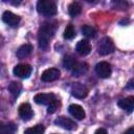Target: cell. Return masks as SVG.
Here are the masks:
<instances>
[{"mask_svg":"<svg viewBox=\"0 0 134 134\" xmlns=\"http://www.w3.org/2000/svg\"><path fill=\"white\" fill-rule=\"evenodd\" d=\"M55 32V25L54 23L51 22H44L38 32V41H39V46L42 49H46L49 44V40L53 37Z\"/></svg>","mask_w":134,"mask_h":134,"instance_id":"1","label":"cell"},{"mask_svg":"<svg viewBox=\"0 0 134 134\" xmlns=\"http://www.w3.org/2000/svg\"><path fill=\"white\" fill-rule=\"evenodd\" d=\"M37 10L41 15L51 17L57 14V4L51 0H40L37 3Z\"/></svg>","mask_w":134,"mask_h":134,"instance_id":"2","label":"cell"},{"mask_svg":"<svg viewBox=\"0 0 134 134\" xmlns=\"http://www.w3.org/2000/svg\"><path fill=\"white\" fill-rule=\"evenodd\" d=\"M97 51L100 55H107L109 53H112L114 51V43L113 41L106 37V38H103L98 45H97Z\"/></svg>","mask_w":134,"mask_h":134,"instance_id":"3","label":"cell"},{"mask_svg":"<svg viewBox=\"0 0 134 134\" xmlns=\"http://www.w3.org/2000/svg\"><path fill=\"white\" fill-rule=\"evenodd\" d=\"M13 73L16 76H19L22 79H27L31 73V66L28 64H18L14 67Z\"/></svg>","mask_w":134,"mask_h":134,"instance_id":"4","label":"cell"},{"mask_svg":"<svg viewBox=\"0 0 134 134\" xmlns=\"http://www.w3.org/2000/svg\"><path fill=\"white\" fill-rule=\"evenodd\" d=\"M71 94L76 98H85L88 95V89L85 85L81 83H74L71 85L70 88Z\"/></svg>","mask_w":134,"mask_h":134,"instance_id":"5","label":"cell"},{"mask_svg":"<svg viewBox=\"0 0 134 134\" xmlns=\"http://www.w3.org/2000/svg\"><path fill=\"white\" fill-rule=\"evenodd\" d=\"M96 74L102 79H107L111 75V66L107 62H99L95 66Z\"/></svg>","mask_w":134,"mask_h":134,"instance_id":"6","label":"cell"},{"mask_svg":"<svg viewBox=\"0 0 134 134\" xmlns=\"http://www.w3.org/2000/svg\"><path fill=\"white\" fill-rule=\"evenodd\" d=\"M2 20L4 23H6L7 25H9L10 27H17L20 23V17L15 15L14 13L6 10L3 13L2 15Z\"/></svg>","mask_w":134,"mask_h":134,"instance_id":"7","label":"cell"},{"mask_svg":"<svg viewBox=\"0 0 134 134\" xmlns=\"http://www.w3.org/2000/svg\"><path fill=\"white\" fill-rule=\"evenodd\" d=\"M54 124L63 129H66V130H74L76 129V124L75 121H73L72 119L66 117V116H60L58 117L55 120H54Z\"/></svg>","mask_w":134,"mask_h":134,"instance_id":"8","label":"cell"},{"mask_svg":"<svg viewBox=\"0 0 134 134\" xmlns=\"http://www.w3.org/2000/svg\"><path fill=\"white\" fill-rule=\"evenodd\" d=\"M60 70L57 69V68H48L46 70H44L42 72V75H41V80L43 82H52V81H55L60 77Z\"/></svg>","mask_w":134,"mask_h":134,"instance_id":"9","label":"cell"},{"mask_svg":"<svg viewBox=\"0 0 134 134\" xmlns=\"http://www.w3.org/2000/svg\"><path fill=\"white\" fill-rule=\"evenodd\" d=\"M18 112H19V115L22 119L24 120H29L32 116H34V112H32V109H31V106L28 104V103H23L19 106V109H18Z\"/></svg>","mask_w":134,"mask_h":134,"instance_id":"10","label":"cell"},{"mask_svg":"<svg viewBox=\"0 0 134 134\" xmlns=\"http://www.w3.org/2000/svg\"><path fill=\"white\" fill-rule=\"evenodd\" d=\"M54 99V94L52 93H39L34 97L35 103L39 105H49Z\"/></svg>","mask_w":134,"mask_h":134,"instance_id":"11","label":"cell"},{"mask_svg":"<svg viewBox=\"0 0 134 134\" xmlns=\"http://www.w3.org/2000/svg\"><path fill=\"white\" fill-rule=\"evenodd\" d=\"M68 110H69V113H70L73 117H75L76 119H79V120L84 119V118H85V116H86V113H85L84 109H83L80 105L71 104V105L69 106Z\"/></svg>","mask_w":134,"mask_h":134,"instance_id":"12","label":"cell"},{"mask_svg":"<svg viewBox=\"0 0 134 134\" xmlns=\"http://www.w3.org/2000/svg\"><path fill=\"white\" fill-rule=\"evenodd\" d=\"M117 105L121 109L126 110L128 113H131L134 109V97L133 96H128L126 98H121L117 102Z\"/></svg>","mask_w":134,"mask_h":134,"instance_id":"13","label":"cell"},{"mask_svg":"<svg viewBox=\"0 0 134 134\" xmlns=\"http://www.w3.org/2000/svg\"><path fill=\"white\" fill-rule=\"evenodd\" d=\"M76 51L79 54L81 55H87L90 53L91 51V45L87 40H81L77 42L76 47H75Z\"/></svg>","mask_w":134,"mask_h":134,"instance_id":"14","label":"cell"},{"mask_svg":"<svg viewBox=\"0 0 134 134\" xmlns=\"http://www.w3.org/2000/svg\"><path fill=\"white\" fill-rule=\"evenodd\" d=\"M17 126L14 122L0 121V134H15Z\"/></svg>","mask_w":134,"mask_h":134,"instance_id":"15","label":"cell"},{"mask_svg":"<svg viewBox=\"0 0 134 134\" xmlns=\"http://www.w3.org/2000/svg\"><path fill=\"white\" fill-rule=\"evenodd\" d=\"M32 51V46L30 44H23L22 46H20L17 50V57L19 59H24L26 57H28Z\"/></svg>","mask_w":134,"mask_h":134,"instance_id":"16","label":"cell"},{"mask_svg":"<svg viewBox=\"0 0 134 134\" xmlns=\"http://www.w3.org/2000/svg\"><path fill=\"white\" fill-rule=\"evenodd\" d=\"M82 12V4L77 1H73L68 6V13L71 17H76Z\"/></svg>","mask_w":134,"mask_h":134,"instance_id":"17","label":"cell"},{"mask_svg":"<svg viewBox=\"0 0 134 134\" xmlns=\"http://www.w3.org/2000/svg\"><path fill=\"white\" fill-rule=\"evenodd\" d=\"M77 65V61L72 57V55H66L63 60V66L68 69V70H73L75 68V66Z\"/></svg>","mask_w":134,"mask_h":134,"instance_id":"18","label":"cell"},{"mask_svg":"<svg viewBox=\"0 0 134 134\" xmlns=\"http://www.w3.org/2000/svg\"><path fill=\"white\" fill-rule=\"evenodd\" d=\"M21 89H22V86H21V84H20L19 82H12V83L9 84V86H8L9 92H10L12 95L15 96V97L20 94Z\"/></svg>","mask_w":134,"mask_h":134,"instance_id":"19","label":"cell"},{"mask_svg":"<svg viewBox=\"0 0 134 134\" xmlns=\"http://www.w3.org/2000/svg\"><path fill=\"white\" fill-rule=\"evenodd\" d=\"M44 131H45L44 126L37 125L35 127H31V128L26 129L25 132H24V134H44Z\"/></svg>","mask_w":134,"mask_h":134,"instance_id":"20","label":"cell"},{"mask_svg":"<svg viewBox=\"0 0 134 134\" xmlns=\"http://www.w3.org/2000/svg\"><path fill=\"white\" fill-rule=\"evenodd\" d=\"M82 34L84 36H86L87 38H93L95 36L96 31H95V28H93L92 26H90V25H84L82 27Z\"/></svg>","mask_w":134,"mask_h":134,"instance_id":"21","label":"cell"},{"mask_svg":"<svg viewBox=\"0 0 134 134\" xmlns=\"http://www.w3.org/2000/svg\"><path fill=\"white\" fill-rule=\"evenodd\" d=\"M86 71H87V64H84V63H77V65L75 66V68L72 70V73H73V75L79 76V75L85 73Z\"/></svg>","mask_w":134,"mask_h":134,"instance_id":"22","label":"cell"},{"mask_svg":"<svg viewBox=\"0 0 134 134\" xmlns=\"http://www.w3.org/2000/svg\"><path fill=\"white\" fill-rule=\"evenodd\" d=\"M75 36V31H74V28L71 24L67 25L65 30H64V38L67 39V40H70V39H73Z\"/></svg>","mask_w":134,"mask_h":134,"instance_id":"23","label":"cell"},{"mask_svg":"<svg viewBox=\"0 0 134 134\" xmlns=\"http://www.w3.org/2000/svg\"><path fill=\"white\" fill-rule=\"evenodd\" d=\"M59 106H60V102L58 100V99H53L49 105H48V108H47V113H49V114H52V113H54L55 111H57V109L59 108Z\"/></svg>","mask_w":134,"mask_h":134,"instance_id":"24","label":"cell"},{"mask_svg":"<svg viewBox=\"0 0 134 134\" xmlns=\"http://www.w3.org/2000/svg\"><path fill=\"white\" fill-rule=\"evenodd\" d=\"M94 134H108V133H107V131H106L105 129L99 128V129H97V130L94 132Z\"/></svg>","mask_w":134,"mask_h":134,"instance_id":"25","label":"cell"},{"mask_svg":"<svg viewBox=\"0 0 134 134\" xmlns=\"http://www.w3.org/2000/svg\"><path fill=\"white\" fill-rule=\"evenodd\" d=\"M124 134H134V128L133 127H131V128H129Z\"/></svg>","mask_w":134,"mask_h":134,"instance_id":"26","label":"cell"},{"mask_svg":"<svg viewBox=\"0 0 134 134\" xmlns=\"http://www.w3.org/2000/svg\"><path fill=\"white\" fill-rule=\"evenodd\" d=\"M128 88H130V89L133 88V80H130V82H129V84H128Z\"/></svg>","mask_w":134,"mask_h":134,"instance_id":"27","label":"cell"}]
</instances>
